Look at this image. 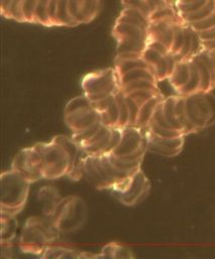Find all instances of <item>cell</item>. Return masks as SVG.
I'll return each mask as SVG.
<instances>
[{"instance_id":"6da1fadb","label":"cell","mask_w":215,"mask_h":259,"mask_svg":"<svg viewBox=\"0 0 215 259\" xmlns=\"http://www.w3.org/2000/svg\"><path fill=\"white\" fill-rule=\"evenodd\" d=\"M82 174L83 178L96 189L110 190L122 183L133 173H127L117 168L111 162L109 154H85L82 159Z\"/></svg>"},{"instance_id":"7a4b0ae2","label":"cell","mask_w":215,"mask_h":259,"mask_svg":"<svg viewBox=\"0 0 215 259\" xmlns=\"http://www.w3.org/2000/svg\"><path fill=\"white\" fill-rule=\"evenodd\" d=\"M61 232L57 229L48 217H29L21 230L19 247L21 252L32 255H40L44 249L52 245L59 238Z\"/></svg>"},{"instance_id":"3957f363","label":"cell","mask_w":215,"mask_h":259,"mask_svg":"<svg viewBox=\"0 0 215 259\" xmlns=\"http://www.w3.org/2000/svg\"><path fill=\"white\" fill-rule=\"evenodd\" d=\"M33 146L41 158L43 179L68 177L75 168V160L57 136L52 137L50 142H39Z\"/></svg>"},{"instance_id":"277c9868","label":"cell","mask_w":215,"mask_h":259,"mask_svg":"<svg viewBox=\"0 0 215 259\" xmlns=\"http://www.w3.org/2000/svg\"><path fill=\"white\" fill-rule=\"evenodd\" d=\"M1 214L16 217L24 208L30 184L13 169L1 173Z\"/></svg>"},{"instance_id":"5b68a950","label":"cell","mask_w":215,"mask_h":259,"mask_svg":"<svg viewBox=\"0 0 215 259\" xmlns=\"http://www.w3.org/2000/svg\"><path fill=\"white\" fill-rule=\"evenodd\" d=\"M49 218L61 233L75 232L85 225L88 207L82 197L68 195L61 198Z\"/></svg>"},{"instance_id":"8992f818","label":"cell","mask_w":215,"mask_h":259,"mask_svg":"<svg viewBox=\"0 0 215 259\" xmlns=\"http://www.w3.org/2000/svg\"><path fill=\"white\" fill-rule=\"evenodd\" d=\"M81 87L83 94L91 102H95L120 92V77L114 67L96 70L83 77Z\"/></svg>"},{"instance_id":"52a82bcc","label":"cell","mask_w":215,"mask_h":259,"mask_svg":"<svg viewBox=\"0 0 215 259\" xmlns=\"http://www.w3.org/2000/svg\"><path fill=\"white\" fill-rule=\"evenodd\" d=\"M110 191L123 205L134 206L142 202L148 196L150 182L143 171L138 169L122 183L110 189Z\"/></svg>"},{"instance_id":"ba28073f","label":"cell","mask_w":215,"mask_h":259,"mask_svg":"<svg viewBox=\"0 0 215 259\" xmlns=\"http://www.w3.org/2000/svg\"><path fill=\"white\" fill-rule=\"evenodd\" d=\"M11 169L20 174L29 183L43 179L41 158L34 146L21 149L13 158Z\"/></svg>"},{"instance_id":"9c48e42d","label":"cell","mask_w":215,"mask_h":259,"mask_svg":"<svg viewBox=\"0 0 215 259\" xmlns=\"http://www.w3.org/2000/svg\"><path fill=\"white\" fill-rule=\"evenodd\" d=\"M185 108L188 120L197 132L207 127L211 115L206 92L198 91L185 96Z\"/></svg>"},{"instance_id":"30bf717a","label":"cell","mask_w":215,"mask_h":259,"mask_svg":"<svg viewBox=\"0 0 215 259\" xmlns=\"http://www.w3.org/2000/svg\"><path fill=\"white\" fill-rule=\"evenodd\" d=\"M144 132L147 152L162 155L165 157H175L182 152L186 136L164 138L150 133L148 130H144Z\"/></svg>"},{"instance_id":"8fae6325","label":"cell","mask_w":215,"mask_h":259,"mask_svg":"<svg viewBox=\"0 0 215 259\" xmlns=\"http://www.w3.org/2000/svg\"><path fill=\"white\" fill-rule=\"evenodd\" d=\"M143 147H146L144 130L136 125H126L122 127L121 140L111 155L121 157L134 153Z\"/></svg>"},{"instance_id":"7c38bea8","label":"cell","mask_w":215,"mask_h":259,"mask_svg":"<svg viewBox=\"0 0 215 259\" xmlns=\"http://www.w3.org/2000/svg\"><path fill=\"white\" fill-rule=\"evenodd\" d=\"M69 12L77 25L93 21L99 14L101 0H68Z\"/></svg>"},{"instance_id":"4fadbf2b","label":"cell","mask_w":215,"mask_h":259,"mask_svg":"<svg viewBox=\"0 0 215 259\" xmlns=\"http://www.w3.org/2000/svg\"><path fill=\"white\" fill-rule=\"evenodd\" d=\"M64 120L72 133L83 131L101 121L100 113L93 107V105L84 107L69 114H65Z\"/></svg>"},{"instance_id":"5bb4252c","label":"cell","mask_w":215,"mask_h":259,"mask_svg":"<svg viewBox=\"0 0 215 259\" xmlns=\"http://www.w3.org/2000/svg\"><path fill=\"white\" fill-rule=\"evenodd\" d=\"M180 23H186L183 18L180 19H162L152 21L148 27L149 37L159 40L171 51V47L174 40L175 28Z\"/></svg>"},{"instance_id":"9a60e30c","label":"cell","mask_w":215,"mask_h":259,"mask_svg":"<svg viewBox=\"0 0 215 259\" xmlns=\"http://www.w3.org/2000/svg\"><path fill=\"white\" fill-rule=\"evenodd\" d=\"M112 36L116 42L124 40H149L148 29L128 23L115 22L112 28Z\"/></svg>"},{"instance_id":"2e32d148","label":"cell","mask_w":215,"mask_h":259,"mask_svg":"<svg viewBox=\"0 0 215 259\" xmlns=\"http://www.w3.org/2000/svg\"><path fill=\"white\" fill-rule=\"evenodd\" d=\"M40 258H47V259H64V258H70V259H87V258H104L101 252L99 254H93L86 251H79L75 250L69 247H63V246H55L49 245L47 246L43 253L40 255Z\"/></svg>"},{"instance_id":"e0dca14e","label":"cell","mask_w":215,"mask_h":259,"mask_svg":"<svg viewBox=\"0 0 215 259\" xmlns=\"http://www.w3.org/2000/svg\"><path fill=\"white\" fill-rule=\"evenodd\" d=\"M190 60H180L177 62L175 69L168 80L171 86L176 90V92H178L187 84L190 78Z\"/></svg>"},{"instance_id":"ac0fdd59","label":"cell","mask_w":215,"mask_h":259,"mask_svg":"<svg viewBox=\"0 0 215 259\" xmlns=\"http://www.w3.org/2000/svg\"><path fill=\"white\" fill-rule=\"evenodd\" d=\"M115 22L128 23L146 29H148L150 24L149 18L142 11L136 8H122Z\"/></svg>"},{"instance_id":"d6986e66","label":"cell","mask_w":215,"mask_h":259,"mask_svg":"<svg viewBox=\"0 0 215 259\" xmlns=\"http://www.w3.org/2000/svg\"><path fill=\"white\" fill-rule=\"evenodd\" d=\"M165 96L164 94H159V95H156L154 97H152L151 99H149L148 101H146L145 103H143L140 108H139V113H138V118H137V121H136V126L142 128V130H145L152 116H153V113H154V110L157 106V104L164 100Z\"/></svg>"},{"instance_id":"ffe728a7","label":"cell","mask_w":215,"mask_h":259,"mask_svg":"<svg viewBox=\"0 0 215 259\" xmlns=\"http://www.w3.org/2000/svg\"><path fill=\"white\" fill-rule=\"evenodd\" d=\"M39 199L42 202V212L45 217H50L55 207L61 200L60 193L57 188L52 186H44L41 189H39L38 192Z\"/></svg>"},{"instance_id":"44dd1931","label":"cell","mask_w":215,"mask_h":259,"mask_svg":"<svg viewBox=\"0 0 215 259\" xmlns=\"http://www.w3.org/2000/svg\"><path fill=\"white\" fill-rule=\"evenodd\" d=\"M178 60L176 58L175 55H173L172 53H169L168 55L164 56L154 66H152L153 68V75L158 82L164 81L166 79H169V77L172 75L175 66L177 64Z\"/></svg>"},{"instance_id":"7402d4cb","label":"cell","mask_w":215,"mask_h":259,"mask_svg":"<svg viewBox=\"0 0 215 259\" xmlns=\"http://www.w3.org/2000/svg\"><path fill=\"white\" fill-rule=\"evenodd\" d=\"M201 52L199 54H197L196 56H194L191 60L196 64V66L199 70L200 80H201L200 91L209 92L212 90V78H211L210 70H209Z\"/></svg>"},{"instance_id":"603a6c76","label":"cell","mask_w":215,"mask_h":259,"mask_svg":"<svg viewBox=\"0 0 215 259\" xmlns=\"http://www.w3.org/2000/svg\"><path fill=\"white\" fill-rule=\"evenodd\" d=\"M177 96H178V94L177 95H171V96H168V97L164 98V100H163V112H164V115H165L167 121L169 122V124L173 128L183 132V127H182L181 123L179 122V120L176 116L175 105H176V101H177Z\"/></svg>"},{"instance_id":"cb8c5ba5","label":"cell","mask_w":215,"mask_h":259,"mask_svg":"<svg viewBox=\"0 0 215 259\" xmlns=\"http://www.w3.org/2000/svg\"><path fill=\"white\" fill-rule=\"evenodd\" d=\"M100 113V120L103 125L108 127H115L119 120V107L116 99V95L112 98L107 108Z\"/></svg>"},{"instance_id":"d4e9b609","label":"cell","mask_w":215,"mask_h":259,"mask_svg":"<svg viewBox=\"0 0 215 259\" xmlns=\"http://www.w3.org/2000/svg\"><path fill=\"white\" fill-rule=\"evenodd\" d=\"M101 254L104 258H134V254L129 248L115 242L105 245L101 250Z\"/></svg>"},{"instance_id":"484cf974","label":"cell","mask_w":215,"mask_h":259,"mask_svg":"<svg viewBox=\"0 0 215 259\" xmlns=\"http://www.w3.org/2000/svg\"><path fill=\"white\" fill-rule=\"evenodd\" d=\"M17 222L15 217L1 214V244H11L15 237Z\"/></svg>"},{"instance_id":"4316f807","label":"cell","mask_w":215,"mask_h":259,"mask_svg":"<svg viewBox=\"0 0 215 259\" xmlns=\"http://www.w3.org/2000/svg\"><path fill=\"white\" fill-rule=\"evenodd\" d=\"M175 110H176V116L183 127V132H184L185 136H188L193 133H197L195 127L188 120V117L186 114V108H185V96L184 95L178 94L176 105H175Z\"/></svg>"},{"instance_id":"83f0119b","label":"cell","mask_w":215,"mask_h":259,"mask_svg":"<svg viewBox=\"0 0 215 259\" xmlns=\"http://www.w3.org/2000/svg\"><path fill=\"white\" fill-rule=\"evenodd\" d=\"M190 69H191V74H190V78L189 81L187 82V84L182 87L177 93L179 95H189V94H193L196 93L198 91H200V74H199V70L196 66V64L190 60Z\"/></svg>"},{"instance_id":"f1b7e54d","label":"cell","mask_w":215,"mask_h":259,"mask_svg":"<svg viewBox=\"0 0 215 259\" xmlns=\"http://www.w3.org/2000/svg\"><path fill=\"white\" fill-rule=\"evenodd\" d=\"M114 68L116 69L119 77L124 75L125 73L138 69V68H146L149 69L153 74V68L152 66L148 65L142 58L139 59H133V60H125V61H114Z\"/></svg>"},{"instance_id":"f546056e","label":"cell","mask_w":215,"mask_h":259,"mask_svg":"<svg viewBox=\"0 0 215 259\" xmlns=\"http://www.w3.org/2000/svg\"><path fill=\"white\" fill-rule=\"evenodd\" d=\"M214 10H215V0H208L206 5L204 7H202L201 9H199L198 11L189 13V14H184L181 16L186 23L190 24V23L197 22V21H200V20L208 17L210 14H212L214 12Z\"/></svg>"},{"instance_id":"4dcf8cb0","label":"cell","mask_w":215,"mask_h":259,"mask_svg":"<svg viewBox=\"0 0 215 259\" xmlns=\"http://www.w3.org/2000/svg\"><path fill=\"white\" fill-rule=\"evenodd\" d=\"M138 79H147V80H151V81L157 83L152 72L146 68H138V69H134V70H131V71L125 73L124 75H122L120 77V83L122 86L126 83H129L134 80H138Z\"/></svg>"},{"instance_id":"1f68e13d","label":"cell","mask_w":215,"mask_h":259,"mask_svg":"<svg viewBox=\"0 0 215 259\" xmlns=\"http://www.w3.org/2000/svg\"><path fill=\"white\" fill-rule=\"evenodd\" d=\"M182 16L179 14L174 4H168L156 10L149 15V21H156L162 19H180Z\"/></svg>"},{"instance_id":"d6a6232c","label":"cell","mask_w":215,"mask_h":259,"mask_svg":"<svg viewBox=\"0 0 215 259\" xmlns=\"http://www.w3.org/2000/svg\"><path fill=\"white\" fill-rule=\"evenodd\" d=\"M57 23H58V26H76L77 25L69 12L68 0H59L58 12H57Z\"/></svg>"},{"instance_id":"836d02e7","label":"cell","mask_w":215,"mask_h":259,"mask_svg":"<svg viewBox=\"0 0 215 259\" xmlns=\"http://www.w3.org/2000/svg\"><path fill=\"white\" fill-rule=\"evenodd\" d=\"M147 41L141 40H124L117 42L116 54L119 53H138L141 54L147 47Z\"/></svg>"},{"instance_id":"e575fe53","label":"cell","mask_w":215,"mask_h":259,"mask_svg":"<svg viewBox=\"0 0 215 259\" xmlns=\"http://www.w3.org/2000/svg\"><path fill=\"white\" fill-rule=\"evenodd\" d=\"M157 83L153 82L151 80L147 79H138L131 81L129 83H126L121 86V91L125 94H128L132 91L135 90H140V89H157Z\"/></svg>"},{"instance_id":"d590c367","label":"cell","mask_w":215,"mask_h":259,"mask_svg":"<svg viewBox=\"0 0 215 259\" xmlns=\"http://www.w3.org/2000/svg\"><path fill=\"white\" fill-rule=\"evenodd\" d=\"M102 125H103L102 122L99 121V122L95 123L94 125H92L88 128H85L83 131H80V132H77V133H73L71 138L79 147H81L88 140H90L102 127Z\"/></svg>"},{"instance_id":"8d00e7d4","label":"cell","mask_w":215,"mask_h":259,"mask_svg":"<svg viewBox=\"0 0 215 259\" xmlns=\"http://www.w3.org/2000/svg\"><path fill=\"white\" fill-rule=\"evenodd\" d=\"M116 99L119 107V120H118V127H124L128 125L129 122V110L126 102V97L125 94L120 91L116 94Z\"/></svg>"},{"instance_id":"74e56055","label":"cell","mask_w":215,"mask_h":259,"mask_svg":"<svg viewBox=\"0 0 215 259\" xmlns=\"http://www.w3.org/2000/svg\"><path fill=\"white\" fill-rule=\"evenodd\" d=\"M50 0H38L34 12V24L49 26L47 9Z\"/></svg>"},{"instance_id":"f35d334b","label":"cell","mask_w":215,"mask_h":259,"mask_svg":"<svg viewBox=\"0 0 215 259\" xmlns=\"http://www.w3.org/2000/svg\"><path fill=\"white\" fill-rule=\"evenodd\" d=\"M162 94L160 90L157 89H140L132 91L126 95H128L130 98H132L139 106H141L143 103L151 99L152 97Z\"/></svg>"},{"instance_id":"ab89813d","label":"cell","mask_w":215,"mask_h":259,"mask_svg":"<svg viewBox=\"0 0 215 259\" xmlns=\"http://www.w3.org/2000/svg\"><path fill=\"white\" fill-rule=\"evenodd\" d=\"M192 33H193V28L186 23L185 26V40L183 44V47L181 51L175 55L177 60H189L190 54H191V49H192Z\"/></svg>"},{"instance_id":"60d3db41","label":"cell","mask_w":215,"mask_h":259,"mask_svg":"<svg viewBox=\"0 0 215 259\" xmlns=\"http://www.w3.org/2000/svg\"><path fill=\"white\" fill-rule=\"evenodd\" d=\"M92 102L83 94L80 96H76L74 98H72L65 106L64 109V115L65 114H69L72 113L74 111H77L79 109H82L84 107H88L91 106Z\"/></svg>"},{"instance_id":"b9f144b4","label":"cell","mask_w":215,"mask_h":259,"mask_svg":"<svg viewBox=\"0 0 215 259\" xmlns=\"http://www.w3.org/2000/svg\"><path fill=\"white\" fill-rule=\"evenodd\" d=\"M145 130H148L150 133H152L158 137H164V138H175V137H179V136H185L184 133L181 131L159 126L152 120H150L148 126Z\"/></svg>"},{"instance_id":"7bdbcfd3","label":"cell","mask_w":215,"mask_h":259,"mask_svg":"<svg viewBox=\"0 0 215 259\" xmlns=\"http://www.w3.org/2000/svg\"><path fill=\"white\" fill-rule=\"evenodd\" d=\"M38 0H23L21 6L22 22L34 24V12Z\"/></svg>"},{"instance_id":"ee69618b","label":"cell","mask_w":215,"mask_h":259,"mask_svg":"<svg viewBox=\"0 0 215 259\" xmlns=\"http://www.w3.org/2000/svg\"><path fill=\"white\" fill-rule=\"evenodd\" d=\"M185 26H186V23H180L175 28L174 40L171 47V53L173 55H177L183 47V44L185 40Z\"/></svg>"},{"instance_id":"f6af8a7d","label":"cell","mask_w":215,"mask_h":259,"mask_svg":"<svg viewBox=\"0 0 215 259\" xmlns=\"http://www.w3.org/2000/svg\"><path fill=\"white\" fill-rule=\"evenodd\" d=\"M122 8H136L142 11L148 18L150 15V9L146 0H121Z\"/></svg>"},{"instance_id":"bcb514c9","label":"cell","mask_w":215,"mask_h":259,"mask_svg":"<svg viewBox=\"0 0 215 259\" xmlns=\"http://www.w3.org/2000/svg\"><path fill=\"white\" fill-rule=\"evenodd\" d=\"M195 31L199 32V31H204V30H208L210 28H212L213 26H215V10L212 14H210L208 17L197 21V22H193L189 24Z\"/></svg>"},{"instance_id":"7dc6e473","label":"cell","mask_w":215,"mask_h":259,"mask_svg":"<svg viewBox=\"0 0 215 259\" xmlns=\"http://www.w3.org/2000/svg\"><path fill=\"white\" fill-rule=\"evenodd\" d=\"M125 97H126V102H127V106H128V110H129L128 125H135L136 121H137V118H138V113H139L140 106L132 98H130L128 95L125 94Z\"/></svg>"},{"instance_id":"c3c4849f","label":"cell","mask_w":215,"mask_h":259,"mask_svg":"<svg viewBox=\"0 0 215 259\" xmlns=\"http://www.w3.org/2000/svg\"><path fill=\"white\" fill-rule=\"evenodd\" d=\"M164 56L162 54L149 47H146L142 53V59L150 66H154Z\"/></svg>"},{"instance_id":"681fc988","label":"cell","mask_w":215,"mask_h":259,"mask_svg":"<svg viewBox=\"0 0 215 259\" xmlns=\"http://www.w3.org/2000/svg\"><path fill=\"white\" fill-rule=\"evenodd\" d=\"M201 53L210 70L211 78H212V89H214L215 88V58L205 49Z\"/></svg>"},{"instance_id":"f907efd6","label":"cell","mask_w":215,"mask_h":259,"mask_svg":"<svg viewBox=\"0 0 215 259\" xmlns=\"http://www.w3.org/2000/svg\"><path fill=\"white\" fill-rule=\"evenodd\" d=\"M58 4L59 0H50L48 9H47V16L49 20V26H58L57 23V12H58Z\"/></svg>"},{"instance_id":"816d5d0a","label":"cell","mask_w":215,"mask_h":259,"mask_svg":"<svg viewBox=\"0 0 215 259\" xmlns=\"http://www.w3.org/2000/svg\"><path fill=\"white\" fill-rule=\"evenodd\" d=\"M147 47L157 51L159 54H162L163 56H166L168 55L169 53H171L170 49L168 47H166L163 42H160L159 40H156V39H153V38H150L149 37V40H148V44H147Z\"/></svg>"},{"instance_id":"f5cc1de1","label":"cell","mask_w":215,"mask_h":259,"mask_svg":"<svg viewBox=\"0 0 215 259\" xmlns=\"http://www.w3.org/2000/svg\"><path fill=\"white\" fill-rule=\"evenodd\" d=\"M209 104H210V110H211V115L207 123V127H210L215 124V95L211 93V91L206 92Z\"/></svg>"},{"instance_id":"db71d44e","label":"cell","mask_w":215,"mask_h":259,"mask_svg":"<svg viewBox=\"0 0 215 259\" xmlns=\"http://www.w3.org/2000/svg\"><path fill=\"white\" fill-rule=\"evenodd\" d=\"M139 58H142V55L138 53H119V54H116L114 61H125V60L139 59Z\"/></svg>"},{"instance_id":"11a10c76","label":"cell","mask_w":215,"mask_h":259,"mask_svg":"<svg viewBox=\"0 0 215 259\" xmlns=\"http://www.w3.org/2000/svg\"><path fill=\"white\" fill-rule=\"evenodd\" d=\"M146 2H147V5H148L151 13L154 10H156V9L163 7V6H166L168 4H173V3H171V2H169L167 0H146Z\"/></svg>"},{"instance_id":"9f6ffc18","label":"cell","mask_w":215,"mask_h":259,"mask_svg":"<svg viewBox=\"0 0 215 259\" xmlns=\"http://www.w3.org/2000/svg\"><path fill=\"white\" fill-rule=\"evenodd\" d=\"M198 34H199L200 38L202 39V41L214 40V39H215V26H213L212 28H210V29H208V30L199 31Z\"/></svg>"},{"instance_id":"6f0895ef","label":"cell","mask_w":215,"mask_h":259,"mask_svg":"<svg viewBox=\"0 0 215 259\" xmlns=\"http://www.w3.org/2000/svg\"><path fill=\"white\" fill-rule=\"evenodd\" d=\"M11 2H12V0H1V15L2 16L8 10Z\"/></svg>"},{"instance_id":"680465c9","label":"cell","mask_w":215,"mask_h":259,"mask_svg":"<svg viewBox=\"0 0 215 259\" xmlns=\"http://www.w3.org/2000/svg\"><path fill=\"white\" fill-rule=\"evenodd\" d=\"M203 47L207 51H213L215 50V39L214 40H208V41H203Z\"/></svg>"},{"instance_id":"91938a15","label":"cell","mask_w":215,"mask_h":259,"mask_svg":"<svg viewBox=\"0 0 215 259\" xmlns=\"http://www.w3.org/2000/svg\"><path fill=\"white\" fill-rule=\"evenodd\" d=\"M214 58H215V50H213V51H208Z\"/></svg>"},{"instance_id":"94428289","label":"cell","mask_w":215,"mask_h":259,"mask_svg":"<svg viewBox=\"0 0 215 259\" xmlns=\"http://www.w3.org/2000/svg\"><path fill=\"white\" fill-rule=\"evenodd\" d=\"M175 1H177V0H174V2H175Z\"/></svg>"}]
</instances>
